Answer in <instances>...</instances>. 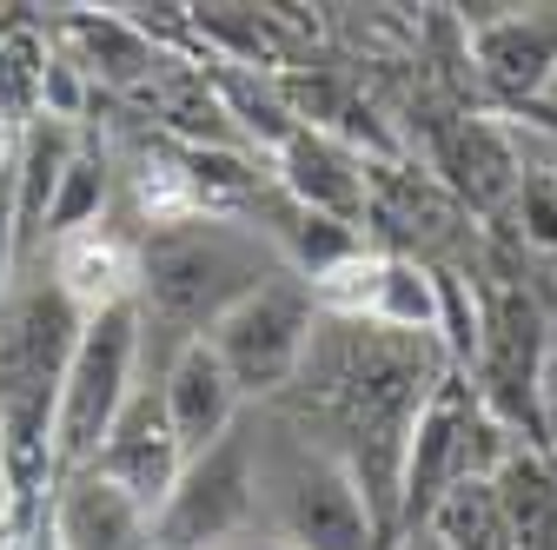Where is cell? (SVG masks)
Wrapping results in <instances>:
<instances>
[{
    "mask_svg": "<svg viewBox=\"0 0 557 550\" xmlns=\"http://www.w3.org/2000/svg\"><path fill=\"white\" fill-rule=\"evenodd\" d=\"M272 265H278V246L259 233H239L233 220H186L153 233L147 259H139V359H147V372L160 365L166 378L186 346L213 338V325L233 305L272 286Z\"/></svg>",
    "mask_w": 557,
    "mask_h": 550,
    "instance_id": "1",
    "label": "cell"
},
{
    "mask_svg": "<svg viewBox=\"0 0 557 550\" xmlns=\"http://www.w3.org/2000/svg\"><path fill=\"white\" fill-rule=\"evenodd\" d=\"M133 372H139V299L107 305L81 325L74 365L60 385V411H53V464L60 477L94 471V458L107 451L120 411L133 404Z\"/></svg>",
    "mask_w": 557,
    "mask_h": 550,
    "instance_id": "2",
    "label": "cell"
},
{
    "mask_svg": "<svg viewBox=\"0 0 557 550\" xmlns=\"http://www.w3.org/2000/svg\"><path fill=\"white\" fill-rule=\"evenodd\" d=\"M252 491H259L252 485V432L233 425L213 451H199L186 464L180 491L160 504V517L147 530L153 550H220V543H233L246 530L252 504H259Z\"/></svg>",
    "mask_w": 557,
    "mask_h": 550,
    "instance_id": "3",
    "label": "cell"
},
{
    "mask_svg": "<svg viewBox=\"0 0 557 550\" xmlns=\"http://www.w3.org/2000/svg\"><path fill=\"white\" fill-rule=\"evenodd\" d=\"M206 346L220 352V365L233 372L239 398L246 391H278L299 359L312 352V286H293V279H272L265 292H252L246 305H233Z\"/></svg>",
    "mask_w": 557,
    "mask_h": 550,
    "instance_id": "4",
    "label": "cell"
},
{
    "mask_svg": "<svg viewBox=\"0 0 557 550\" xmlns=\"http://www.w3.org/2000/svg\"><path fill=\"white\" fill-rule=\"evenodd\" d=\"M278 524L293 550H372V504L359 471H345L332 451H299L278 471Z\"/></svg>",
    "mask_w": 557,
    "mask_h": 550,
    "instance_id": "5",
    "label": "cell"
},
{
    "mask_svg": "<svg viewBox=\"0 0 557 550\" xmlns=\"http://www.w3.org/2000/svg\"><path fill=\"white\" fill-rule=\"evenodd\" d=\"M186 445H180V432H173V418H166V398H160V385H139L133 391V404L120 411V425H113V438H107V451L94 458V471L107 477V485L139 511V517H160V504L180 491V477H186Z\"/></svg>",
    "mask_w": 557,
    "mask_h": 550,
    "instance_id": "6",
    "label": "cell"
},
{
    "mask_svg": "<svg viewBox=\"0 0 557 550\" xmlns=\"http://www.w3.org/2000/svg\"><path fill=\"white\" fill-rule=\"evenodd\" d=\"M484 398H492L505 418H531L544 425V391H537V305L518 286H498L484 299Z\"/></svg>",
    "mask_w": 557,
    "mask_h": 550,
    "instance_id": "7",
    "label": "cell"
},
{
    "mask_svg": "<svg viewBox=\"0 0 557 550\" xmlns=\"http://www.w3.org/2000/svg\"><path fill=\"white\" fill-rule=\"evenodd\" d=\"M471 425H478V404L465 398L458 378H445L425 404V418L411 432V451H405V517L445 504V485H471Z\"/></svg>",
    "mask_w": 557,
    "mask_h": 550,
    "instance_id": "8",
    "label": "cell"
},
{
    "mask_svg": "<svg viewBox=\"0 0 557 550\" xmlns=\"http://www.w3.org/2000/svg\"><path fill=\"white\" fill-rule=\"evenodd\" d=\"M278 186H286V199H299L306 213H325L338 226H359L366 205H372V186H366L359 160L312 126H293V140L278 147Z\"/></svg>",
    "mask_w": 557,
    "mask_h": 550,
    "instance_id": "9",
    "label": "cell"
},
{
    "mask_svg": "<svg viewBox=\"0 0 557 550\" xmlns=\"http://www.w3.org/2000/svg\"><path fill=\"white\" fill-rule=\"evenodd\" d=\"M160 398H166V418H173L186 458L213 451L239 425V385H233V372L220 365V352L206 346V338L173 359V372L160 378Z\"/></svg>",
    "mask_w": 557,
    "mask_h": 550,
    "instance_id": "10",
    "label": "cell"
},
{
    "mask_svg": "<svg viewBox=\"0 0 557 550\" xmlns=\"http://www.w3.org/2000/svg\"><path fill=\"white\" fill-rule=\"evenodd\" d=\"M53 511H60V537H66V550H153V524L139 517L100 471H74L66 477V491L53 498Z\"/></svg>",
    "mask_w": 557,
    "mask_h": 550,
    "instance_id": "11",
    "label": "cell"
},
{
    "mask_svg": "<svg viewBox=\"0 0 557 550\" xmlns=\"http://www.w3.org/2000/svg\"><path fill=\"white\" fill-rule=\"evenodd\" d=\"M53 272H60V292L81 305V318H94V312H107V305H126V299H139V265H133V252L120 246V239H107V233H81V239H60V252H53Z\"/></svg>",
    "mask_w": 557,
    "mask_h": 550,
    "instance_id": "12",
    "label": "cell"
},
{
    "mask_svg": "<svg viewBox=\"0 0 557 550\" xmlns=\"http://www.w3.org/2000/svg\"><path fill=\"white\" fill-rule=\"evenodd\" d=\"M438 166L451 173V186L478 205V213H492V205H505L518 192V160L492 126H471V120L451 126L445 147H438Z\"/></svg>",
    "mask_w": 557,
    "mask_h": 550,
    "instance_id": "13",
    "label": "cell"
},
{
    "mask_svg": "<svg viewBox=\"0 0 557 550\" xmlns=\"http://www.w3.org/2000/svg\"><path fill=\"white\" fill-rule=\"evenodd\" d=\"M478 60L484 74L511 93H537L557 66V21H498L478 34Z\"/></svg>",
    "mask_w": 557,
    "mask_h": 550,
    "instance_id": "14",
    "label": "cell"
},
{
    "mask_svg": "<svg viewBox=\"0 0 557 550\" xmlns=\"http://www.w3.org/2000/svg\"><path fill=\"white\" fill-rule=\"evenodd\" d=\"M66 40L81 47L87 60V74H107L113 87H133V80H147L153 74V47L139 40L133 21H113V14H81V21H66Z\"/></svg>",
    "mask_w": 557,
    "mask_h": 550,
    "instance_id": "15",
    "label": "cell"
},
{
    "mask_svg": "<svg viewBox=\"0 0 557 550\" xmlns=\"http://www.w3.org/2000/svg\"><path fill=\"white\" fill-rule=\"evenodd\" d=\"M47 60L34 47V34H8L0 40V120L8 126H40V87H47Z\"/></svg>",
    "mask_w": 557,
    "mask_h": 550,
    "instance_id": "16",
    "label": "cell"
},
{
    "mask_svg": "<svg viewBox=\"0 0 557 550\" xmlns=\"http://www.w3.org/2000/svg\"><path fill=\"white\" fill-rule=\"evenodd\" d=\"M107 205V160L100 153H74V166H66V179H60V192H53V213H47V233L53 239H81V233H94L87 220Z\"/></svg>",
    "mask_w": 557,
    "mask_h": 550,
    "instance_id": "17",
    "label": "cell"
},
{
    "mask_svg": "<svg viewBox=\"0 0 557 550\" xmlns=\"http://www.w3.org/2000/svg\"><path fill=\"white\" fill-rule=\"evenodd\" d=\"M21 246V160L0 173V286H8V259Z\"/></svg>",
    "mask_w": 557,
    "mask_h": 550,
    "instance_id": "18",
    "label": "cell"
},
{
    "mask_svg": "<svg viewBox=\"0 0 557 550\" xmlns=\"http://www.w3.org/2000/svg\"><path fill=\"white\" fill-rule=\"evenodd\" d=\"M220 550H293L286 537H233V543H220Z\"/></svg>",
    "mask_w": 557,
    "mask_h": 550,
    "instance_id": "19",
    "label": "cell"
},
{
    "mask_svg": "<svg viewBox=\"0 0 557 550\" xmlns=\"http://www.w3.org/2000/svg\"><path fill=\"white\" fill-rule=\"evenodd\" d=\"M8 166H14V126L0 120V173H8Z\"/></svg>",
    "mask_w": 557,
    "mask_h": 550,
    "instance_id": "20",
    "label": "cell"
}]
</instances>
